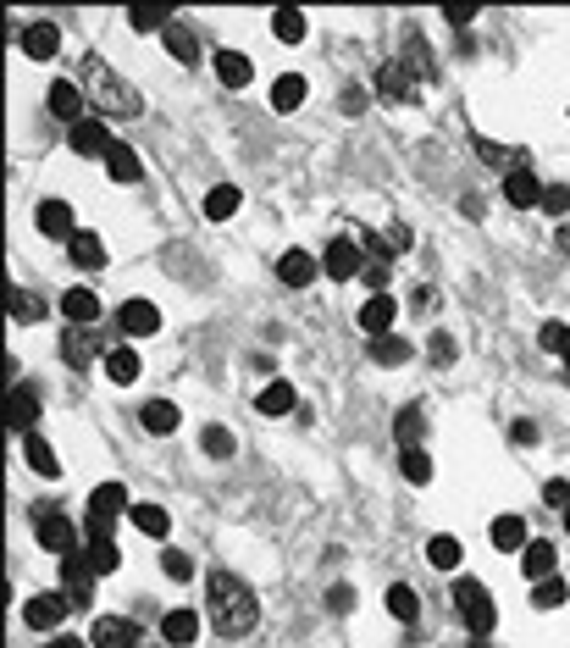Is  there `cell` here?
<instances>
[{"instance_id": "cell-1", "label": "cell", "mask_w": 570, "mask_h": 648, "mask_svg": "<svg viewBox=\"0 0 570 648\" xmlns=\"http://www.w3.org/2000/svg\"><path fill=\"white\" fill-rule=\"evenodd\" d=\"M205 604H211L216 637H227V643L250 637L255 621H261V610H255V593L244 588V576H233L227 565H216V571L205 576Z\"/></svg>"}, {"instance_id": "cell-2", "label": "cell", "mask_w": 570, "mask_h": 648, "mask_svg": "<svg viewBox=\"0 0 570 648\" xmlns=\"http://www.w3.org/2000/svg\"><path fill=\"white\" fill-rule=\"evenodd\" d=\"M84 95L95 100L100 117H139L144 111L139 89L122 72H111V61H100V56H84Z\"/></svg>"}, {"instance_id": "cell-3", "label": "cell", "mask_w": 570, "mask_h": 648, "mask_svg": "<svg viewBox=\"0 0 570 648\" xmlns=\"http://www.w3.org/2000/svg\"><path fill=\"white\" fill-rule=\"evenodd\" d=\"M454 610H460V621L471 626L476 637H487L493 621H499V604H493V593H487L476 576H460V582H454Z\"/></svg>"}, {"instance_id": "cell-4", "label": "cell", "mask_w": 570, "mask_h": 648, "mask_svg": "<svg viewBox=\"0 0 570 648\" xmlns=\"http://www.w3.org/2000/svg\"><path fill=\"white\" fill-rule=\"evenodd\" d=\"M321 272L333 277V283H349V277L366 272V250H360V239H333L327 250H321Z\"/></svg>"}, {"instance_id": "cell-5", "label": "cell", "mask_w": 570, "mask_h": 648, "mask_svg": "<svg viewBox=\"0 0 570 648\" xmlns=\"http://www.w3.org/2000/svg\"><path fill=\"white\" fill-rule=\"evenodd\" d=\"M543 189H548V183L537 178L532 167H510V172H504V205H515V211L543 205Z\"/></svg>"}, {"instance_id": "cell-6", "label": "cell", "mask_w": 570, "mask_h": 648, "mask_svg": "<svg viewBox=\"0 0 570 648\" xmlns=\"http://www.w3.org/2000/svg\"><path fill=\"white\" fill-rule=\"evenodd\" d=\"M34 421H39V388L17 377V383H12V399H6V427L28 438V432H34Z\"/></svg>"}, {"instance_id": "cell-7", "label": "cell", "mask_w": 570, "mask_h": 648, "mask_svg": "<svg viewBox=\"0 0 570 648\" xmlns=\"http://www.w3.org/2000/svg\"><path fill=\"white\" fill-rule=\"evenodd\" d=\"M67 610H72L67 593H34V599L23 604V626H34V632H56Z\"/></svg>"}, {"instance_id": "cell-8", "label": "cell", "mask_w": 570, "mask_h": 648, "mask_svg": "<svg viewBox=\"0 0 570 648\" xmlns=\"http://www.w3.org/2000/svg\"><path fill=\"white\" fill-rule=\"evenodd\" d=\"M67 144H72V156H100V161H106L117 139L106 133V122H100V117H84L78 128H67Z\"/></svg>"}, {"instance_id": "cell-9", "label": "cell", "mask_w": 570, "mask_h": 648, "mask_svg": "<svg viewBox=\"0 0 570 648\" xmlns=\"http://www.w3.org/2000/svg\"><path fill=\"white\" fill-rule=\"evenodd\" d=\"M393 322H399V300H393V294H371V300L360 305V333L366 338H388Z\"/></svg>"}, {"instance_id": "cell-10", "label": "cell", "mask_w": 570, "mask_h": 648, "mask_svg": "<svg viewBox=\"0 0 570 648\" xmlns=\"http://www.w3.org/2000/svg\"><path fill=\"white\" fill-rule=\"evenodd\" d=\"M61 355H67V366H78L84 372L95 355H111V349H100V338H95V327H67L61 333Z\"/></svg>"}, {"instance_id": "cell-11", "label": "cell", "mask_w": 570, "mask_h": 648, "mask_svg": "<svg viewBox=\"0 0 570 648\" xmlns=\"http://www.w3.org/2000/svg\"><path fill=\"white\" fill-rule=\"evenodd\" d=\"M61 316H67V327H95L100 322V294L95 288H67V294H61Z\"/></svg>"}, {"instance_id": "cell-12", "label": "cell", "mask_w": 570, "mask_h": 648, "mask_svg": "<svg viewBox=\"0 0 570 648\" xmlns=\"http://www.w3.org/2000/svg\"><path fill=\"white\" fill-rule=\"evenodd\" d=\"M84 106H89L84 84H67V78H61V84H50V111H56L67 128H78V122H84Z\"/></svg>"}, {"instance_id": "cell-13", "label": "cell", "mask_w": 570, "mask_h": 648, "mask_svg": "<svg viewBox=\"0 0 570 648\" xmlns=\"http://www.w3.org/2000/svg\"><path fill=\"white\" fill-rule=\"evenodd\" d=\"M117 327H122L128 338H150V333H161V311H155L150 300H128V305L117 311Z\"/></svg>"}, {"instance_id": "cell-14", "label": "cell", "mask_w": 570, "mask_h": 648, "mask_svg": "<svg viewBox=\"0 0 570 648\" xmlns=\"http://www.w3.org/2000/svg\"><path fill=\"white\" fill-rule=\"evenodd\" d=\"M89 637H95V648H139V621H122V615H100Z\"/></svg>"}, {"instance_id": "cell-15", "label": "cell", "mask_w": 570, "mask_h": 648, "mask_svg": "<svg viewBox=\"0 0 570 648\" xmlns=\"http://www.w3.org/2000/svg\"><path fill=\"white\" fill-rule=\"evenodd\" d=\"M34 222H39V233H45V239H61V244L78 239V228H72V205H67V200H45Z\"/></svg>"}, {"instance_id": "cell-16", "label": "cell", "mask_w": 570, "mask_h": 648, "mask_svg": "<svg viewBox=\"0 0 570 648\" xmlns=\"http://www.w3.org/2000/svg\"><path fill=\"white\" fill-rule=\"evenodd\" d=\"M39 543L67 560V554H78V527H72L67 516H39Z\"/></svg>"}, {"instance_id": "cell-17", "label": "cell", "mask_w": 570, "mask_h": 648, "mask_svg": "<svg viewBox=\"0 0 570 648\" xmlns=\"http://www.w3.org/2000/svg\"><path fill=\"white\" fill-rule=\"evenodd\" d=\"M377 89L388 100H416V72L404 67V61H382V67H377Z\"/></svg>"}, {"instance_id": "cell-18", "label": "cell", "mask_w": 570, "mask_h": 648, "mask_svg": "<svg viewBox=\"0 0 570 648\" xmlns=\"http://www.w3.org/2000/svg\"><path fill=\"white\" fill-rule=\"evenodd\" d=\"M133 504H128V488L122 482H100L95 493H89V516H106V521H117V516H128Z\"/></svg>"}, {"instance_id": "cell-19", "label": "cell", "mask_w": 570, "mask_h": 648, "mask_svg": "<svg viewBox=\"0 0 570 648\" xmlns=\"http://www.w3.org/2000/svg\"><path fill=\"white\" fill-rule=\"evenodd\" d=\"M56 50H61V28H56V23H28V28H23V56L50 61Z\"/></svg>"}, {"instance_id": "cell-20", "label": "cell", "mask_w": 570, "mask_h": 648, "mask_svg": "<svg viewBox=\"0 0 570 648\" xmlns=\"http://www.w3.org/2000/svg\"><path fill=\"white\" fill-rule=\"evenodd\" d=\"M161 637H167L172 648H189L194 637H200V615L194 610H167L161 615Z\"/></svg>"}, {"instance_id": "cell-21", "label": "cell", "mask_w": 570, "mask_h": 648, "mask_svg": "<svg viewBox=\"0 0 570 648\" xmlns=\"http://www.w3.org/2000/svg\"><path fill=\"white\" fill-rule=\"evenodd\" d=\"M67 255H72V266H78V272H100V266H106V244H100L89 228H78V239L67 244Z\"/></svg>"}, {"instance_id": "cell-22", "label": "cell", "mask_w": 570, "mask_h": 648, "mask_svg": "<svg viewBox=\"0 0 570 648\" xmlns=\"http://www.w3.org/2000/svg\"><path fill=\"white\" fill-rule=\"evenodd\" d=\"M554 565H559V554H554V543H543V538H532L521 549V571L532 576V582H543V576H554Z\"/></svg>"}, {"instance_id": "cell-23", "label": "cell", "mask_w": 570, "mask_h": 648, "mask_svg": "<svg viewBox=\"0 0 570 648\" xmlns=\"http://www.w3.org/2000/svg\"><path fill=\"white\" fill-rule=\"evenodd\" d=\"M277 277H283L288 288H305L310 277H316V255H310V250H283V261H277Z\"/></svg>"}, {"instance_id": "cell-24", "label": "cell", "mask_w": 570, "mask_h": 648, "mask_svg": "<svg viewBox=\"0 0 570 648\" xmlns=\"http://www.w3.org/2000/svg\"><path fill=\"white\" fill-rule=\"evenodd\" d=\"M106 178L111 183H139V150L133 144H111V156H106Z\"/></svg>"}, {"instance_id": "cell-25", "label": "cell", "mask_w": 570, "mask_h": 648, "mask_svg": "<svg viewBox=\"0 0 570 648\" xmlns=\"http://www.w3.org/2000/svg\"><path fill=\"white\" fill-rule=\"evenodd\" d=\"M216 78H222L227 89H244L255 78L250 56H238V50H216Z\"/></svg>"}, {"instance_id": "cell-26", "label": "cell", "mask_w": 570, "mask_h": 648, "mask_svg": "<svg viewBox=\"0 0 570 648\" xmlns=\"http://www.w3.org/2000/svg\"><path fill=\"white\" fill-rule=\"evenodd\" d=\"M487 538H493V549L515 554V549H526V521H521V516H493Z\"/></svg>"}, {"instance_id": "cell-27", "label": "cell", "mask_w": 570, "mask_h": 648, "mask_svg": "<svg viewBox=\"0 0 570 648\" xmlns=\"http://www.w3.org/2000/svg\"><path fill=\"white\" fill-rule=\"evenodd\" d=\"M139 421H144V432H155V438H167V432L178 427V405H172V399H144Z\"/></svg>"}, {"instance_id": "cell-28", "label": "cell", "mask_w": 570, "mask_h": 648, "mask_svg": "<svg viewBox=\"0 0 570 648\" xmlns=\"http://www.w3.org/2000/svg\"><path fill=\"white\" fill-rule=\"evenodd\" d=\"M161 39H167V56L172 61H183V67H194V61H200V39H194L189 23H172Z\"/></svg>"}, {"instance_id": "cell-29", "label": "cell", "mask_w": 570, "mask_h": 648, "mask_svg": "<svg viewBox=\"0 0 570 648\" xmlns=\"http://www.w3.org/2000/svg\"><path fill=\"white\" fill-rule=\"evenodd\" d=\"M294 405H299L294 383H266L261 394H255V410H261V416H288Z\"/></svg>"}, {"instance_id": "cell-30", "label": "cell", "mask_w": 570, "mask_h": 648, "mask_svg": "<svg viewBox=\"0 0 570 648\" xmlns=\"http://www.w3.org/2000/svg\"><path fill=\"white\" fill-rule=\"evenodd\" d=\"M421 432H427L421 405H404L399 416H393V438H399V449H421Z\"/></svg>"}, {"instance_id": "cell-31", "label": "cell", "mask_w": 570, "mask_h": 648, "mask_svg": "<svg viewBox=\"0 0 570 648\" xmlns=\"http://www.w3.org/2000/svg\"><path fill=\"white\" fill-rule=\"evenodd\" d=\"M23 460L39 471V477H50V482L61 477V460H56V449H50L45 438H34V432H28V438H23Z\"/></svg>"}, {"instance_id": "cell-32", "label": "cell", "mask_w": 570, "mask_h": 648, "mask_svg": "<svg viewBox=\"0 0 570 648\" xmlns=\"http://www.w3.org/2000/svg\"><path fill=\"white\" fill-rule=\"evenodd\" d=\"M106 377L128 388L133 377H139V349H133V344H117V349H111V355H106Z\"/></svg>"}, {"instance_id": "cell-33", "label": "cell", "mask_w": 570, "mask_h": 648, "mask_svg": "<svg viewBox=\"0 0 570 648\" xmlns=\"http://www.w3.org/2000/svg\"><path fill=\"white\" fill-rule=\"evenodd\" d=\"M128 521L144 532V538H167V532H172V521H167V510H161V504H133Z\"/></svg>"}, {"instance_id": "cell-34", "label": "cell", "mask_w": 570, "mask_h": 648, "mask_svg": "<svg viewBox=\"0 0 570 648\" xmlns=\"http://www.w3.org/2000/svg\"><path fill=\"white\" fill-rule=\"evenodd\" d=\"M410 355H416V349H410V338H399V333L371 338V360H377V366H404Z\"/></svg>"}, {"instance_id": "cell-35", "label": "cell", "mask_w": 570, "mask_h": 648, "mask_svg": "<svg viewBox=\"0 0 570 648\" xmlns=\"http://www.w3.org/2000/svg\"><path fill=\"white\" fill-rule=\"evenodd\" d=\"M272 106L277 111H299V106H305V78H299V72H283V78L272 84Z\"/></svg>"}, {"instance_id": "cell-36", "label": "cell", "mask_w": 570, "mask_h": 648, "mask_svg": "<svg viewBox=\"0 0 570 648\" xmlns=\"http://www.w3.org/2000/svg\"><path fill=\"white\" fill-rule=\"evenodd\" d=\"M238 205H244V194H238L233 183H216V189L205 194V216H211V222H227V216H233Z\"/></svg>"}, {"instance_id": "cell-37", "label": "cell", "mask_w": 570, "mask_h": 648, "mask_svg": "<svg viewBox=\"0 0 570 648\" xmlns=\"http://www.w3.org/2000/svg\"><path fill=\"white\" fill-rule=\"evenodd\" d=\"M272 34L283 39V45H299V39H305V12H299V6H283V12H272Z\"/></svg>"}, {"instance_id": "cell-38", "label": "cell", "mask_w": 570, "mask_h": 648, "mask_svg": "<svg viewBox=\"0 0 570 648\" xmlns=\"http://www.w3.org/2000/svg\"><path fill=\"white\" fill-rule=\"evenodd\" d=\"M565 599H570L565 576H543V582H532V604H537V610H559Z\"/></svg>"}, {"instance_id": "cell-39", "label": "cell", "mask_w": 570, "mask_h": 648, "mask_svg": "<svg viewBox=\"0 0 570 648\" xmlns=\"http://www.w3.org/2000/svg\"><path fill=\"white\" fill-rule=\"evenodd\" d=\"M388 615H393V621H416V615H421L416 588H404V582H393V588H388Z\"/></svg>"}, {"instance_id": "cell-40", "label": "cell", "mask_w": 570, "mask_h": 648, "mask_svg": "<svg viewBox=\"0 0 570 648\" xmlns=\"http://www.w3.org/2000/svg\"><path fill=\"white\" fill-rule=\"evenodd\" d=\"M61 582H67V588H84V582H95L89 549H78V554H67V560H61Z\"/></svg>"}, {"instance_id": "cell-41", "label": "cell", "mask_w": 570, "mask_h": 648, "mask_svg": "<svg viewBox=\"0 0 570 648\" xmlns=\"http://www.w3.org/2000/svg\"><path fill=\"white\" fill-rule=\"evenodd\" d=\"M12 316L23 327H34L39 316H45V300H39V294H28V288H12Z\"/></svg>"}, {"instance_id": "cell-42", "label": "cell", "mask_w": 570, "mask_h": 648, "mask_svg": "<svg viewBox=\"0 0 570 648\" xmlns=\"http://www.w3.org/2000/svg\"><path fill=\"white\" fill-rule=\"evenodd\" d=\"M460 554H465L460 538H432L427 543V560L438 565V571H454V565H460Z\"/></svg>"}, {"instance_id": "cell-43", "label": "cell", "mask_w": 570, "mask_h": 648, "mask_svg": "<svg viewBox=\"0 0 570 648\" xmlns=\"http://www.w3.org/2000/svg\"><path fill=\"white\" fill-rule=\"evenodd\" d=\"M399 466L410 482H432V455L427 449H399Z\"/></svg>"}, {"instance_id": "cell-44", "label": "cell", "mask_w": 570, "mask_h": 648, "mask_svg": "<svg viewBox=\"0 0 570 648\" xmlns=\"http://www.w3.org/2000/svg\"><path fill=\"white\" fill-rule=\"evenodd\" d=\"M89 565H95V576H111L122 565V554H117V543L111 538H100V543H89Z\"/></svg>"}, {"instance_id": "cell-45", "label": "cell", "mask_w": 570, "mask_h": 648, "mask_svg": "<svg viewBox=\"0 0 570 648\" xmlns=\"http://www.w3.org/2000/svg\"><path fill=\"white\" fill-rule=\"evenodd\" d=\"M537 338H543V349H554V355L570 366V327L565 322H543V333H537Z\"/></svg>"}, {"instance_id": "cell-46", "label": "cell", "mask_w": 570, "mask_h": 648, "mask_svg": "<svg viewBox=\"0 0 570 648\" xmlns=\"http://www.w3.org/2000/svg\"><path fill=\"white\" fill-rule=\"evenodd\" d=\"M543 211L559 216V222H570V183H548V189H543Z\"/></svg>"}, {"instance_id": "cell-47", "label": "cell", "mask_w": 570, "mask_h": 648, "mask_svg": "<svg viewBox=\"0 0 570 648\" xmlns=\"http://www.w3.org/2000/svg\"><path fill=\"white\" fill-rule=\"evenodd\" d=\"M128 23L139 28V34H155V28L167 34V28H172V17H167V12H150V6H133V12H128Z\"/></svg>"}, {"instance_id": "cell-48", "label": "cell", "mask_w": 570, "mask_h": 648, "mask_svg": "<svg viewBox=\"0 0 570 648\" xmlns=\"http://www.w3.org/2000/svg\"><path fill=\"white\" fill-rule=\"evenodd\" d=\"M161 571H167V582H189V576H194V560H189L183 549H167V554H161Z\"/></svg>"}, {"instance_id": "cell-49", "label": "cell", "mask_w": 570, "mask_h": 648, "mask_svg": "<svg viewBox=\"0 0 570 648\" xmlns=\"http://www.w3.org/2000/svg\"><path fill=\"white\" fill-rule=\"evenodd\" d=\"M233 444H238V438L227 427H205V455H211V460H227V455H233Z\"/></svg>"}, {"instance_id": "cell-50", "label": "cell", "mask_w": 570, "mask_h": 648, "mask_svg": "<svg viewBox=\"0 0 570 648\" xmlns=\"http://www.w3.org/2000/svg\"><path fill=\"white\" fill-rule=\"evenodd\" d=\"M360 277H366V288H371V294H388L393 261H366V272H360Z\"/></svg>"}, {"instance_id": "cell-51", "label": "cell", "mask_w": 570, "mask_h": 648, "mask_svg": "<svg viewBox=\"0 0 570 648\" xmlns=\"http://www.w3.org/2000/svg\"><path fill=\"white\" fill-rule=\"evenodd\" d=\"M543 504H554V510H570V482H565V477H548V482H543Z\"/></svg>"}, {"instance_id": "cell-52", "label": "cell", "mask_w": 570, "mask_h": 648, "mask_svg": "<svg viewBox=\"0 0 570 648\" xmlns=\"http://www.w3.org/2000/svg\"><path fill=\"white\" fill-rule=\"evenodd\" d=\"M327 610L349 615V610H355V588H349V582H333V593H327Z\"/></svg>"}, {"instance_id": "cell-53", "label": "cell", "mask_w": 570, "mask_h": 648, "mask_svg": "<svg viewBox=\"0 0 570 648\" xmlns=\"http://www.w3.org/2000/svg\"><path fill=\"white\" fill-rule=\"evenodd\" d=\"M432 360H438V366H449V360H454V338H449V333L432 338Z\"/></svg>"}, {"instance_id": "cell-54", "label": "cell", "mask_w": 570, "mask_h": 648, "mask_svg": "<svg viewBox=\"0 0 570 648\" xmlns=\"http://www.w3.org/2000/svg\"><path fill=\"white\" fill-rule=\"evenodd\" d=\"M416 244V233L404 228V222H393V233H388V250H410Z\"/></svg>"}, {"instance_id": "cell-55", "label": "cell", "mask_w": 570, "mask_h": 648, "mask_svg": "<svg viewBox=\"0 0 570 648\" xmlns=\"http://www.w3.org/2000/svg\"><path fill=\"white\" fill-rule=\"evenodd\" d=\"M510 444H537V427H532V421H515V427H510Z\"/></svg>"}, {"instance_id": "cell-56", "label": "cell", "mask_w": 570, "mask_h": 648, "mask_svg": "<svg viewBox=\"0 0 570 648\" xmlns=\"http://www.w3.org/2000/svg\"><path fill=\"white\" fill-rule=\"evenodd\" d=\"M338 106H344V111H349V117H355V111H366V95H360V89H349V95H344V100H338Z\"/></svg>"}, {"instance_id": "cell-57", "label": "cell", "mask_w": 570, "mask_h": 648, "mask_svg": "<svg viewBox=\"0 0 570 648\" xmlns=\"http://www.w3.org/2000/svg\"><path fill=\"white\" fill-rule=\"evenodd\" d=\"M554 244H559V250H565V255H570V222H559V233H554Z\"/></svg>"}, {"instance_id": "cell-58", "label": "cell", "mask_w": 570, "mask_h": 648, "mask_svg": "<svg viewBox=\"0 0 570 648\" xmlns=\"http://www.w3.org/2000/svg\"><path fill=\"white\" fill-rule=\"evenodd\" d=\"M50 648H84V643H78V637H56Z\"/></svg>"}, {"instance_id": "cell-59", "label": "cell", "mask_w": 570, "mask_h": 648, "mask_svg": "<svg viewBox=\"0 0 570 648\" xmlns=\"http://www.w3.org/2000/svg\"><path fill=\"white\" fill-rule=\"evenodd\" d=\"M471 648H487V637H476V643H471Z\"/></svg>"}, {"instance_id": "cell-60", "label": "cell", "mask_w": 570, "mask_h": 648, "mask_svg": "<svg viewBox=\"0 0 570 648\" xmlns=\"http://www.w3.org/2000/svg\"><path fill=\"white\" fill-rule=\"evenodd\" d=\"M565 532H570V510H565Z\"/></svg>"}]
</instances>
